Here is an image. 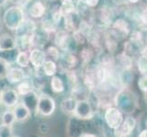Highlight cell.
Returning <instances> with one entry per match:
<instances>
[{"label": "cell", "mask_w": 147, "mask_h": 137, "mask_svg": "<svg viewBox=\"0 0 147 137\" xmlns=\"http://www.w3.org/2000/svg\"><path fill=\"white\" fill-rule=\"evenodd\" d=\"M12 111L14 112V115H15L16 122H23L27 121L30 117L31 114V111L23 102H18L17 105H15L13 107Z\"/></svg>", "instance_id": "cell-8"}, {"label": "cell", "mask_w": 147, "mask_h": 137, "mask_svg": "<svg viewBox=\"0 0 147 137\" xmlns=\"http://www.w3.org/2000/svg\"><path fill=\"white\" fill-rule=\"evenodd\" d=\"M51 88L54 93H61L64 90L63 82L61 80V78L57 76H53L51 80Z\"/></svg>", "instance_id": "cell-18"}, {"label": "cell", "mask_w": 147, "mask_h": 137, "mask_svg": "<svg viewBox=\"0 0 147 137\" xmlns=\"http://www.w3.org/2000/svg\"><path fill=\"white\" fill-rule=\"evenodd\" d=\"M17 47L16 39L10 35L3 34L0 37V50H11Z\"/></svg>", "instance_id": "cell-11"}, {"label": "cell", "mask_w": 147, "mask_h": 137, "mask_svg": "<svg viewBox=\"0 0 147 137\" xmlns=\"http://www.w3.org/2000/svg\"><path fill=\"white\" fill-rule=\"evenodd\" d=\"M33 90V86H32V83L30 80H22L21 82H20L17 87V91L18 93L21 95V96H24L28 93L31 92Z\"/></svg>", "instance_id": "cell-15"}, {"label": "cell", "mask_w": 147, "mask_h": 137, "mask_svg": "<svg viewBox=\"0 0 147 137\" xmlns=\"http://www.w3.org/2000/svg\"><path fill=\"white\" fill-rule=\"evenodd\" d=\"M12 126L2 124L0 125V137H12Z\"/></svg>", "instance_id": "cell-25"}, {"label": "cell", "mask_w": 147, "mask_h": 137, "mask_svg": "<svg viewBox=\"0 0 147 137\" xmlns=\"http://www.w3.org/2000/svg\"><path fill=\"white\" fill-rule=\"evenodd\" d=\"M77 100L75 98H67L62 100L61 109L64 113L73 114L76 107Z\"/></svg>", "instance_id": "cell-13"}, {"label": "cell", "mask_w": 147, "mask_h": 137, "mask_svg": "<svg viewBox=\"0 0 147 137\" xmlns=\"http://www.w3.org/2000/svg\"><path fill=\"white\" fill-rule=\"evenodd\" d=\"M79 137H98L96 134H91V132H82Z\"/></svg>", "instance_id": "cell-28"}, {"label": "cell", "mask_w": 147, "mask_h": 137, "mask_svg": "<svg viewBox=\"0 0 147 137\" xmlns=\"http://www.w3.org/2000/svg\"><path fill=\"white\" fill-rule=\"evenodd\" d=\"M80 1L83 2V3H85L86 6L91 7H95L96 5L98 3V0H80Z\"/></svg>", "instance_id": "cell-27"}, {"label": "cell", "mask_w": 147, "mask_h": 137, "mask_svg": "<svg viewBox=\"0 0 147 137\" xmlns=\"http://www.w3.org/2000/svg\"><path fill=\"white\" fill-rule=\"evenodd\" d=\"M43 72L45 73L46 76L49 77H53L55 75V73L57 71V66L53 61H51V59H46V61L44 62L43 66Z\"/></svg>", "instance_id": "cell-16"}, {"label": "cell", "mask_w": 147, "mask_h": 137, "mask_svg": "<svg viewBox=\"0 0 147 137\" xmlns=\"http://www.w3.org/2000/svg\"><path fill=\"white\" fill-rule=\"evenodd\" d=\"M115 106L122 113L131 114L138 106L137 98L129 90H122L117 93L115 98Z\"/></svg>", "instance_id": "cell-1"}, {"label": "cell", "mask_w": 147, "mask_h": 137, "mask_svg": "<svg viewBox=\"0 0 147 137\" xmlns=\"http://www.w3.org/2000/svg\"><path fill=\"white\" fill-rule=\"evenodd\" d=\"M3 21H2V19H1V18H0V31H1L2 30V27H3Z\"/></svg>", "instance_id": "cell-31"}, {"label": "cell", "mask_w": 147, "mask_h": 137, "mask_svg": "<svg viewBox=\"0 0 147 137\" xmlns=\"http://www.w3.org/2000/svg\"><path fill=\"white\" fill-rule=\"evenodd\" d=\"M2 102V95H1V91H0V103Z\"/></svg>", "instance_id": "cell-33"}, {"label": "cell", "mask_w": 147, "mask_h": 137, "mask_svg": "<svg viewBox=\"0 0 147 137\" xmlns=\"http://www.w3.org/2000/svg\"><path fill=\"white\" fill-rule=\"evenodd\" d=\"M113 27L115 30H118L119 34H122L123 36H127L129 31H130V27L126 21L122 19H119L114 23Z\"/></svg>", "instance_id": "cell-19"}, {"label": "cell", "mask_w": 147, "mask_h": 137, "mask_svg": "<svg viewBox=\"0 0 147 137\" xmlns=\"http://www.w3.org/2000/svg\"><path fill=\"white\" fill-rule=\"evenodd\" d=\"M135 126V118L132 116H128L124 118L121 124L114 130V135L115 137H131Z\"/></svg>", "instance_id": "cell-6"}, {"label": "cell", "mask_w": 147, "mask_h": 137, "mask_svg": "<svg viewBox=\"0 0 147 137\" xmlns=\"http://www.w3.org/2000/svg\"><path fill=\"white\" fill-rule=\"evenodd\" d=\"M138 87L144 92H147V74H142L138 80Z\"/></svg>", "instance_id": "cell-26"}, {"label": "cell", "mask_w": 147, "mask_h": 137, "mask_svg": "<svg viewBox=\"0 0 147 137\" xmlns=\"http://www.w3.org/2000/svg\"><path fill=\"white\" fill-rule=\"evenodd\" d=\"M16 62L20 65L21 68H26L29 66L30 61V53L27 51H20L17 55Z\"/></svg>", "instance_id": "cell-20"}, {"label": "cell", "mask_w": 147, "mask_h": 137, "mask_svg": "<svg viewBox=\"0 0 147 137\" xmlns=\"http://www.w3.org/2000/svg\"><path fill=\"white\" fill-rule=\"evenodd\" d=\"M138 137H147V129L142 131L139 134V135H138Z\"/></svg>", "instance_id": "cell-29"}, {"label": "cell", "mask_w": 147, "mask_h": 137, "mask_svg": "<svg viewBox=\"0 0 147 137\" xmlns=\"http://www.w3.org/2000/svg\"><path fill=\"white\" fill-rule=\"evenodd\" d=\"M73 115L78 120H90L94 116V111L91 103L87 100H77L76 107Z\"/></svg>", "instance_id": "cell-5"}, {"label": "cell", "mask_w": 147, "mask_h": 137, "mask_svg": "<svg viewBox=\"0 0 147 137\" xmlns=\"http://www.w3.org/2000/svg\"><path fill=\"white\" fill-rule=\"evenodd\" d=\"M12 137H20V136H18V135H13Z\"/></svg>", "instance_id": "cell-34"}, {"label": "cell", "mask_w": 147, "mask_h": 137, "mask_svg": "<svg viewBox=\"0 0 147 137\" xmlns=\"http://www.w3.org/2000/svg\"><path fill=\"white\" fill-rule=\"evenodd\" d=\"M7 0H0V6H4L5 4L7 3Z\"/></svg>", "instance_id": "cell-30"}, {"label": "cell", "mask_w": 147, "mask_h": 137, "mask_svg": "<svg viewBox=\"0 0 147 137\" xmlns=\"http://www.w3.org/2000/svg\"><path fill=\"white\" fill-rule=\"evenodd\" d=\"M2 103L6 107L13 108L18 103V91L11 88H6L1 91Z\"/></svg>", "instance_id": "cell-7"}, {"label": "cell", "mask_w": 147, "mask_h": 137, "mask_svg": "<svg viewBox=\"0 0 147 137\" xmlns=\"http://www.w3.org/2000/svg\"><path fill=\"white\" fill-rule=\"evenodd\" d=\"M46 57H49L51 61H57V59H59V56H60V54H59V50L55 48V47H49L47 49V50H46Z\"/></svg>", "instance_id": "cell-23"}, {"label": "cell", "mask_w": 147, "mask_h": 137, "mask_svg": "<svg viewBox=\"0 0 147 137\" xmlns=\"http://www.w3.org/2000/svg\"><path fill=\"white\" fill-rule=\"evenodd\" d=\"M129 1H130L131 3H136V2L139 1V0H129Z\"/></svg>", "instance_id": "cell-32"}, {"label": "cell", "mask_w": 147, "mask_h": 137, "mask_svg": "<svg viewBox=\"0 0 147 137\" xmlns=\"http://www.w3.org/2000/svg\"><path fill=\"white\" fill-rule=\"evenodd\" d=\"M146 99H147V92H146Z\"/></svg>", "instance_id": "cell-35"}, {"label": "cell", "mask_w": 147, "mask_h": 137, "mask_svg": "<svg viewBox=\"0 0 147 137\" xmlns=\"http://www.w3.org/2000/svg\"><path fill=\"white\" fill-rule=\"evenodd\" d=\"M22 97H23V103H24L30 111H36L39 96L32 90L31 92L22 96Z\"/></svg>", "instance_id": "cell-12"}, {"label": "cell", "mask_w": 147, "mask_h": 137, "mask_svg": "<svg viewBox=\"0 0 147 137\" xmlns=\"http://www.w3.org/2000/svg\"><path fill=\"white\" fill-rule=\"evenodd\" d=\"M138 68L142 74H147V57L142 55L138 59Z\"/></svg>", "instance_id": "cell-24"}, {"label": "cell", "mask_w": 147, "mask_h": 137, "mask_svg": "<svg viewBox=\"0 0 147 137\" xmlns=\"http://www.w3.org/2000/svg\"><path fill=\"white\" fill-rule=\"evenodd\" d=\"M30 61L36 68H41L46 61V54L39 49H34L30 52Z\"/></svg>", "instance_id": "cell-10"}, {"label": "cell", "mask_w": 147, "mask_h": 137, "mask_svg": "<svg viewBox=\"0 0 147 137\" xmlns=\"http://www.w3.org/2000/svg\"><path fill=\"white\" fill-rule=\"evenodd\" d=\"M10 63L5 61L3 59H0V79H4L7 76V73L9 70Z\"/></svg>", "instance_id": "cell-22"}, {"label": "cell", "mask_w": 147, "mask_h": 137, "mask_svg": "<svg viewBox=\"0 0 147 137\" xmlns=\"http://www.w3.org/2000/svg\"><path fill=\"white\" fill-rule=\"evenodd\" d=\"M104 119L110 129L115 130L121 124V122L124 120V117L123 113L116 106H110L106 110Z\"/></svg>", "instance_id": "cell-4"}, {"label": "cell", "mask_w": 147, "mask_h": 137, "mask_svg": "<svg viewBox=\"0 0 147 137\" xmlns=\"http://www.w3.org/2000/svg\"><path fill=\"white\" fill-rule=\"evenodd\" d=\"M54 42L63 49H65L68 46V34L63 31H60L55 36Z\"/></svg>", "instance_id": "cell-17"}, {"label": "cell", "mask_w": 147, "mask_h": 137, "mask_svg": "<svg viewBox=\"0 0 147 137\" xmlns=\"http://www.w3.org/2000/svg\"><path fill=\"white\" fill-rule=\"evenodd\" d=\"M45 6L40 1L35 2L30 8V15L34 18H40L44 16L45 14Z\"/></svg>", "instance_id": "cell-14"}, {"label": "cell", "mask_w": 147, "mask_h": 137, "mask_svg": "<svg viewBox=\"0 0 147 137\" xmlns=\"http://www.w3.org/2000/svg\"><path fill=\"white\" fill-rule=\"evenodd\" d=\"M56 104L54 100L48 94H40L39 95L38 104H37L36 112L41 116L48 117L54 112Z\"/></svg>", "instance_id": "cell-3"}, {"label": "cell", "mask_w": 147, "mask_h": 137, "mask_svg": "<svg viewBox=\"0 0 147 137\" xmlns=\"http://www.w3.org/2000/svg\"><path fill=\"white\" fill-rule=\"evenodd\" d=\"M1 121L3 124L12 126L14 124V122H16L15 115H14L13 111H6L2 113L1 115Z\"/></svg>", "instance_id": "cell-21"}, {"label": "cell", "mask_w": 147, "mask_h": 137, "mask_svg": "<svg viewBox=\"0 0 147 137\" xmlns=\"http://www.w3.org/2000/svg\"><path fill=\"white\" fill-rule=\"evenodd\" d=\"M3 22L10 30H17L24 22V11L20 7H11L4 14Z\"/></svg>", "instance_id": "cell-2"}, {"label": "cell", "mask_w": 147, "mask_h": 137, "mask_svg": "<svg viewBox=\"0 0 147 137\" xmlns=\"http://www.w3.org/2000/svg\"><path fill=\"white\" fill-rule=\"evenodd\" d=\"M6 78L9 83L16 84L26 79V74L20 68H9Z\"/></svg>", "instance_id": "cell-9"}]
</instances>
